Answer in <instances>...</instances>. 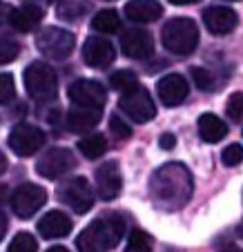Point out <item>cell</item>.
I'll list each match as a JSON object with an SVG mask.
<instances>
[{
  "label": "cell",
  "instance_id": "obj_1",
  "mask_svg": "<svg viewBox=\"0 0 243 252\" xmlns=\"http://www.w3.org/2000/svg\"><path fill=\"white\" fill-rule=\"evenodd\" d=\"M150 192L161 210H179L192 196V174L181 163H167L154 172Z\"/></svg>",
  "mask_w": 243,
  "mask_h": 252
},
{
  "label": "cell",
  "instance_id": "obj_2",
  "mask_svg": "<svg viewBox=\"0 0 243 252\" xmlns=\"http://www.w3.org/2000/svg\"><path fill=\"white\" fill-rule=\"evenodd\" d=\"M125 234V219L121 214H103L94 219L76 239L78 252H110Z\"/></svg>",
  "mask_w": 243,
  "mask_h": 252
},
{
  "label": "cell",
  "instance_id": "obj_3",
  "mask_svg": "<svg viewBox=\"0 0 243 252\" xmlns=\"http://www.w3.org/2000/svg\"><path fill=\"white\" fill-rule=\"evenodd\" d=\"M161 40L167 52L177 54V56H187L199 45V27L192 18L179 16V18H172L163 25Z\"/></svg>",
  "mask_w": 243,
  "mask_h": 252
},
{
  "label": "cell",
  "instance_id": "obj_4",
  "mask_svg": "<svg viewBox=\"0 0 243 252\" xmlns=\"http://www.w3.org/2000/svg\"><path fill=\"white\" fill-rule=\"evenodd\" d=\"M25 90L38 103H47V100L56 98L58 92V78L56 71L43 61H36L31 65H27L25 69Z\"/></svg>",
  "mask_w": 243,
  "mask_h": 252
},
{
  "label": "cell",
  "instance_id": "obj_5",
  "mask_svg": "<svg viewBox=\"0 0 243 252\" xmlns=\"http://www.w3.org/2000/svg\"><path fill=\"white\" fill-rule=\"evenodd\" d=\"M58 201L65 203L67 208H72L76 214H85L94 205V192H91L90 183L85 176H72L65 179L62 183H58L56 188Z\"/></svg>",
  "mask_w": 243,
  "mask_h": 252
},
{
  "label": "cell",
  "instance_id": "obj_6",
  "mask_svg": "<svg viewBox=\"0 0 243 252\" xmlns=\"http://www.w3.org/2000/svg\"><path fill=\"white\" fill-rule=\"evenodd\" d=\"M74 45H76L74 33L61 27H47L36 36L38 52L47 58H56V61H62V58L69 56L74 52Z\"/></svg>",
  "mask_w": 243,
  "mask_h": 252
},
{
  "label": "cell",
  "instance_id": "obj_7",
  "mask_svg": "<svg viewBox=\"0 0 243 252\" xmlns=\"http://www.w3.org/2000/svg\"><path fill=\"white\" fill-rule=\"evenodd\" d=\"M119 107L123 114H127L134 123H148L156 116V105L145 87H134L129 92H123L119 98Z\"/></svg>",
  "mask_w": 243,
  "mask_h": 252
},
{
  "label": "cell",
  "instance_id": "obj_8",
  "mask_svg": "<svg viewBox=\"0 0 243 252\" xmlns=\"http://www.w3.org/2000/svg\"><path fill=\"white\" fill-rule=\"evenodd\" d=\"M47 203V190L36 183H23L11 194V210L18 219H29Z\"/></svg>",
  "mask_w": 243,
  "mask_h": 252
},
{
  "label": "cell",
  "instance_id": "obj_9",
  "mask_svg": "<svg viewBox=\"0 0 243 252\" xmlns=\"http://www.w3.org/2000/svg\"><path fill=\"white\" fill-rule=\"evenodd\" d=\"M67 96L76 107H85V110H103V105L107 100L105 87L98 81H87V78L72 83L67 90Z\"/></svg>",
  "mask_w": 243,
  "mask_h": 252
},
{
  "label": "cell",
  "instance_id": "obj_10",
  "mask_svg": "<svg viewBox=\"0 0 243 252\" xmlns=\"http://www.w3.org/2000/svg\"><path fill=\"white\" fill-rule=\"evenodd\" d=\"M45 145V132L31 123H20L9 134V148L18 157H31Z\"/></svg>",
  "mask_w": 243,
  "mask_h": 252
},
{
  "label": "cell",
  "instance_id": "obj_11",
  "mask_svg": "<svg viewBox=\"0 0 243 252\" xmlns=\"http://www.w3.org/2000/svg\"><path fill=\"white\" fill-rule=\"evenodd\" d=\"M76 167V158L69 150L65 148H54L36 163V172L43 179H61L62 174H67L69 170Z\"/></svg>",
  "mask_w": 243,
  "mask_h": 252
},
{
  "label": "cell",
  "instance_id": "obj_12",
  "mask_svg": "<svg viewBox=\"0 0 243 252\" xmlns=\"http://www.w3.org/2000/svg\"><path fill=\"white\" fill-rule=\"evenodd\" d=\"M121 52L127 58L134 61H145V58L154 56V38L152 33L145 32V29H127L123 32V38H121Z\"/></svg>",
  "mask_w": 243,
  "mask_h": 252
},
{
  "label": "cell",
  "instance_id": "obj_13",
  "mask_svg": "<svg viewBox=\"0 0 243 252\" xmlns=\"http://www.w3.org/2000/svg\"><path fill=\"white\" fill-rule=\"evenodd\" d=\"M96 192L103 201H114L121 192V170L116 161L100 163L96 167Z\"/></svg>",
  "mask_w": 243,
  "mask_h": 252
},
{
  "label": "cell",
  "instance_id": "obj_14",
  "mask_svg": "<svg viewBox=\"0 0 243 252\" xmlns=\"http://www.w3.org/2000/svg\"><path fill=\"white\" fill-rule=\"evenodd\" d=\"M116 58V49L114 45L107 38H87L85 45H83V61L90 67H96V69H103V67H110Z\"/></svg>",
  "mask_w": 243,
  "mask_h": 252
},
{
  "label": "cell",
  "instance_id": "obj_15",
  "mask_svg": "<svg viewBox=\"0 0 243 252\" xmlns=\"http://www.w3.org/2000/svg\"><path fill=\"white\" fill-rule=\"evenodd\" d=\"M156 94L163 105L174 107V105H181L183 100L187 98L190 85H187L185 76H181V74H167V76H163L161 81H158Z\"/></svg>",
  "mask_w": 243,
  "mask_h": 252
},
{
  "label": "cell",
  "instance_id": "obj_16",
  "mask_svg": "<svg viewBox=\"0 0 243 252\" xmlns=\"http://www.w3.org/2000/svg\"><path fill=\"white\" fill-rule=\"evenodd\" d=\"M203 25L208 27L210 33H216V36H225V33L234 32L239 25V16L234 9L230 7H208L203 11Z\"/></svg>",
  "mask_w": 243,
  "mask_h": 252
},
{
  "label": "cell",
  "instance_id": "obj_17",
  "mask_svg": "<svg viewBox=\"0 0 243 252\" xmlns=\"http://www.w3.org/2000/svg\"><path fill=\"white\" fill-rule=\"evenodd\" d=\"M45 11L43 7L33 5V2H25V5L16 7V9L9 11V25L16 29V32H33V29L40 25V20H43Z\"/></svg>",
  "mask_w": 243,
  "mask_h": 252
},
{
  "label": "cell",
  "instance_id": "obj_18",
  "mask_svg": "<svg viewBox=\"0 0 243 252\" xmlns=\"http://www.w3.org/2000/svg\"><path fill=\"white\" fill-rule=\"evenodd\" d=\"M36 228H38V232L43 234L45 239H62V237H67V234L72 232L74 223L65 212H61V210H52V212H47L43 219L38 221Z\"/></svg>",
  "mask_w": 243,
  "mask_h": 252
},
{
  "label": "cell",
  "instance_id": "obj_19",
  "mask_svg": "<svg viewBox=\"0 0 243 252\" xmlns=\"http://www.w3.org/2000/svg\"><path fill=\"white\" fill-rule=\"evenodd\" d=\"M125 16L134 23H154L163 16V7L156 0H129L125 5Z\"/></svg>",
  "mask_w": 243,
  "mask_h": 252
},
{
  "label": "cell",
  "instance_id": "obj_20",
  "mask_svg": "<svg viewBox=\"0 0 243 252\" xmlns=\"http://www.w3.org/2000/svg\"><path fill=\"white\" fill-rule=\"evenodd\" d=\"M103 110H85V107H74L69 114H67V127L76 134H85L98 125Z\"/></svg>",
  "mask_w": 243,
  "mask_h": 252
},
{
  "label": "cell",
  "instance_id": "obj_21",
  "mask_svg": "<svg viewBox=\"0 0 243 252\" xmlns=\"http://www.w3.org/2000/svg\"><path fill=\"white\" fill-rule=\"evenodd\" d=\"M196 127H199V136L203 138L205 143H219V141H223L225 134H228L225 123L216 114H201Z\"/></svg>",
  "mask_w": 243,
  "mask_h": 252
},
{
  "label": "cell",
  "instance_id": "obj_22",
  "mask_svg": "<svg viewBox=\"0 0 243 252\" xmlns=\"http://www.w3.org/2000/svg\"><path fill=\"white\" fill-rule=\"evenodd\" d=\"M78 150H81V154L85 158L94 161V158H100L107 152V141L103 134H87V136H83L78 141Z\"/></svg>",
  "mask_w": 243,
  "mask_h": 252
},
{
  "label": "cell",
  "instance_id": "obj_23",
  "mask_svg": "<svg viewBox=\"0 0 243 252\" xmlns=\"http://www.w3.org/2000/svg\"><path fill=\"white\" fill-rule=\"evenodd\" d=\"M91 27L100 33H116L121 29L119 11L114 9H100L98 14L91 18Z\"/></svg>",
  "mask_w": 243,
  "mask_h": 252
},
{
  "label": "cell",
  "instance_id": "obj_24",
  "mask_svg": "<svg viewBox=\"0 0 243 252\" xmlns=\"http://www.w3.org/2000/svg\"><path fill=\"white\" fill-rule=\"evenodd\" d=\"M110 83H112V87H114V90L129 92V90H134V87H138V76L134 74L132 69H119V71H114V74H112Z\"/></svg>",
  "mask_w": 243,
  "mask_h": 252
},
{
  "label": "cell",
  "instance_id": "obj_25",
  "mask_svg": "<svg viewBox=\"0 0 243 252\" xmlns=\"http://www.w3.org/2000/svg\"><path fill=\"white\" fill-rule=\"evenodd\" d=\"M129 252H152L154 250V241L145 230H132L127 241Z\"/></svg>",
  "mask_w": 243,
  "mask_h": 252
},
{
  "label": "cell",
  "instance_id": "obj_26",
  "mask_svg": "<svg viewBox=\"0 0 243 252\" xmlns=\"http://www.w3.org/2000/svg\"><path fill=\"white\" fill-rule=\"evenodd\" d=\"M9 252H38V241L29 232H18L11 239Z\"/></svg>",
  "mask_w": 243,
  "mask_h": 252
},
{
  "label": "cell",
  "instance_id": "obj_27",
  "mask_svg": "<svg viewBox=\"0 0 243 252\" xmlns=\"http://www.w3.org/2000/svg\"><path fill=\"white\" fill-rule=\"evenodd\" d=\"M20 54V45L11 38L0 36V65H7V63L16 61Z\"/></svg>",
  "mask_w": 243,
  "mask_h": 252
},
{
  "label": "cell",
  "instance_id": "obj_28",
  "mask_svg": "<svg viewBox=\"0 0 243 252\" xmlns=\"http://www.w3.org/2000/svg\"><path fill=\"white\" fill-rule=\"evenodd\" d=\"M225 112L232 121H243V92H234L228 98V105H225Z\"/></svg>",
  "mask_w": 243,
  "mask_h": 252
},
{
  "label": "cell",
  "instance_id": "obj_29",
  "mask_svg": "<svg viewBox=\"0 0 243 252\" xmlns=\"http://www.w3.org/2000/svg\"><path fill=\"white\" fill-rule=\"evenodd\" d=\"M221 161H223V165H228V167L239 165V163L243 161V148L239 145V143L228 145V148L223 150V154H221Z\"/></svg>",
  "mask_w": 243,
  "mask_h": 252
},
{
  "label": "cell",
  "instance_id": "obj_30",
  "mask_svg": "<svg viewBox=\"0 0 243 252\" xmlns=\"http://www.w3.org/2000/svg\"><path fill=\"white\" fill-rule=\"evenodd\" d=\"M16 94V85L11 74H0V105H7Z\"/></svg>",
  "mask_w": 243,
  "mask_h": 252
},
{
  "label": "cell",
  "instance_id": "obj_31",
  "mask_svg": "<svg viewBox=\"0 0 243 252\" xmlns=\"http://www.w3.org/2000/svg\"><path fill=\"white\" fill-rule=\"evenodd\" d=\"M110 132L114 134L119 141H125V138L132 136V127H129V125L125 123V121L121 119L119 114H114V116L110 119Z\"/></svg>",
  "mask_w": 243,
  "mask_h": 252
},
{
  "label": "cell",
  "instance_id": "obj_32",
  "mask_svg": "<svg viewBox=\"0 0 243 252\" xmlns=\"http://www.w3.org/2000/svg\"><path fill=\"white\" fill-rule=\"evenodd\" d=\"M190 76H192V81H194V85L199 87V90H208V87L212 85V74L208 69H203V67H192Z\"/></svg>",
  "mask_w": 243,
  "mask_h": 252
},
{
  "label": "cell",
  "instance_id": "obj_33",
  "mask_svg": "<svg viewBox=\"0 0 243 252\" xmlns=\"http://www.w3.org/2000/svg\"><path fill=\"white\" fill-rule=\"evenodd\" d=\"M158 145H161L163 150H172L174 145H177V136H174V134H170V132H165L161 138H158Z\"/></svg>",
  "mask_w": 243,
  "mask_h": 252
},
{
  "label": "cell",
  "instance_id": "obj_34",
  "mask_svg": "<svg viewBox=\"0 0 243 252\" xmlns=\"http://www.w3.org/2000/svg\"><path fill=\"white\" fill-rule=\"evenodd\" d=\"M7 225H9V221H7V217L2 212H0V241L5 239V234H7Z\"/></svg>",
  "mask_w": 243,
  "mask_h": 252
},
{
  "label": "cell",
  "instance_id": "obj_35",
  "mask_svg": "<svg viewBox=\"0 0 243 252\" xmlns=\"http://www.w3.org/2000/svg\"><path fill=\"white\" fill-rule=\"evenodd\" d=\"M9 199V188L7 186H0V203H5Z\"/></svg>",
  "mask_w": 243,
  "mask_h": 252
},
{
  "label": "cell",
  "instance_id": "obj_36",
  "mask_svg": "<svg viewBox=\"0 0 243 252\" xmlns=\"http://www.w3.org/2000/svg\"><path fill=\"white\" fill-rule=\"evenodd\" d=\"M172 5H194V2H201V0H170Z\"/></svg>",
  "mask_w": 243,
  "mask_h": 252
},
{
  "label": "cell",
  "instance_id": "obj_37",
  "mask_svg": "<svg viewBox=\"0 0 243 252\" xmlns=\"http://www.w3.org/2000/svg\"><path fill=\"white\" fill-rule=\"evenodd\" d=\"M7 170V157L2 152H0V174H2V172Z\"/></svg>",
  "mask_w": 243,
  "mask_h": 252
},
{
  "label": "cell",
  "instance_id": "obj_38",
  "mask_svg": "<svg viewBox=\"0 0 243 252\" xmlns=\"http://www.w3.org/2000/svg\"><path fill=\"white\" fill-rule=\"evenodd\" d=\"M221 252H243V250L237 246H225V248H221Z\"/></svg>",
  "mask_w": 243,
  "mask_h": 252
},
{
  "label": "cell",
  "instance_id": "obj_39",
  "mask_svg": "<svg viewBox=\"0 0 243 252\" xmlns=\"http://www.w3.org/2000/svg\"><path fill=\"white\" fill-rule=\"evenodd\" d=\"M47 252H69L67 248H62V246H54V248H49Z\"/></svg>",
  "mask_w": 243,
  "mask_h": 252
},
{
  "label": "cell",
  "instance_id": "obj_40",
  "mask_svg": "<svg viewBox=\"0 0 243 252\" xmlns=\"http://www.w3.org/2000/svg\"><path fill=\"white\" fill-rule=\"evenodd\" d=\"M49 2H58V0H49Z\"/></svg>",
  "mask_w": 243,
  "mask_h": 252
},
{
  "label": "cell",
  "instance_id": "obj_41",
  "mask_svg": "<svg viewBox=\"0 0 243 252\" xmlns=\"http://www.w3.org/2000/svg\"><path fill=\"white\" fill-rule=\"evenodd\" d=\"M241 232H243V225H241Z\"/></svg>",
  "mask_w": 243,
  "mask_h": 252
}]
</instances>
